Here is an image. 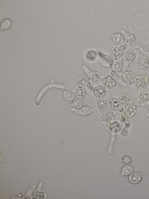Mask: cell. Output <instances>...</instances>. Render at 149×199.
<instances>
[{"instance_id":"cell-1","label":"cell","mask_w":149,"mask_h":199,"mask_svg":"<svg viewBox=\"0 0 149 199\" xmlns=\"http://www.w3.org/2000/svg\"><path fill=\"white\" fill-rule=\"evenodd\" d=\"M136 56V52L132 49H128L125 50L122 55L124 63L122 72L127 70L130 64L135 60Z\"/></svg>"},{"instance_id":"cell-2","label":"cell","mask_w":149,"mask_h":199,"mask_svg":"<svg viewBox=\"0 0 149 199\" xmlns=\"http://www.w3.org/2000/svg\"><path fill=\"white\" fill-rule=\"evenodd\" d=\"M84 71L87 75L92 81L94 83L100 82L102 78L101 73L97 71H91L88 67L85 64L82 66Z\"/></svg>"},{"instance_id":"cell-3","label":"cell","mask_w":149,"mask_h":199,"mask_svg":"<svg viewBox=\"0 0 149 199\" xmlns=\"http://www.w3.org/2000/svg\"><path fill=\"white\" fill-rule=\"evenodd\" d=\"M98 60L104 66L108 67V71L110 74L111 71L113 70L112 69L113 59L109 56L104 55L100 52L99 53V57L98 58Z\"/></svg>"},{"instance_id":"cell-4","label":"cell","mask_w":149,"mask_h":199,"mask_svg":"<svg viewBox=\"0 0 149 199\" xmlns=\"http://www.w3.org/2000/svg\"><path fill=\"white\" fill-rule=\"evenodd\" d=\"M125 47L124 45L113 47L110 49L109 55L114 59L119 58L122 55Z\"/></svg>"},{"instance_id":"cell-5","label":"cell","mask_w":149,"mask_h":199,"mask_svg":"<svg viewBox=\"0 0 149 199\" xmlns=\"http://www.w3.org/2000/svg\"><path fill=\"white\" fill-rule=\"evenodd\" d=\"M108 106L109 109L113 111L123 113L124 110L119 100L116 97H112L108 102Z\"/></svg>"},{"instance_id":"cell-6","label":"cell","mask_w":149,"mask_h":199,"mask_svg":"<svg viewBox=\"0 0 149 199\" xmlns=\"http://www.w3.org/2000/svg\"><path fill=\"white\" fill-rule=\"evenodd\" d=\"M103 77V84L106 88L112 89L116 86V80L114 77L110 74H104Z\"/></svg>"},{"instance_id":"cell-7","label":"cell","mask_w":149,"mask_h":199,"mask_svg":"<svg viewBox=\"0 0 149 199\" xmlns=\"http://www.w3.org/2000/svg\"><path fill=\"white\" fill-rule=\"evenodd\" d=\"M107 92L106 88L104 86L101 85H97L93 90V93L94 96L98 98H102L105 97Z\"/></svg>"},{"instance_id":"cell-8","label":"cell","mask_w":149,"mask_h":199,"mask_svg":"<svg viewBox=\"0 0 149 199\" xmlns=\"http://www.w3.org/2000/svg\"><path fill=\"white\" fill-rule=\"evenodd\" d=\"M121 32L124 38L125 41L128 46H134L136 42V38L131 33H127L124 30L122 29Z\"/></svg>"},{"instance_id":"cell-9","label":"cell","mask_w":149,"mask_h":199,"mask_svg":"<svg viewBox=\"0 0 149 199\" xmlns=\"http://www.w3.org/2000/svg\"><path fill=\"white\" fill-rule=\"evenodd\" d=\"M90 80L89 78L87 76L84 75H81L77 78L76 83L79 87H87L90 85Z\"/></svg>"},{"instance_id":"cell-10","label":"cell","mask_w":149,"mask_h":199,"mask_svg":"<svg viewBox=\"0 0 149 199\" xmlns=\"http://www.w3.org/2000/svg\"><path fill=\"white\" fill-rule=\"evenodd\" d=\"M136 112V107L134 104H130L125 106V112L128 119H131L135 115Z\"/></svg>"},{"instance_id":"cell-11","label":"cell","mask_w":149,"mask_h":199,"mask_svg":"<svg viewBox=\"0 0 149 199\" xmlns=\"http://www.w3.org/2000/svg\"><path fill=\"white\" fill-rule=\"evenodd\" d=\"M142 179V175L140 172H133L128 177L129 182L133 184H137L140 182Z\"/></svg>"},{"instance_id":"cell-12","label":"cell","mask_w":149,"mask_h":199,"mask_svg":"<svg viewBox=\"0 0 149 199\" xmlns=\"http://www.w3.org/2000/svg\"><path fill=\"white\" fill-rule=\"evenodd\" d=\"M134 83L137 87L141 89H145L147 85L146 80L145 77L141 75L136 76L135 78Z\"/></svg>"},{"instance_id":"cell-13","label":"cell","mask_w":149,"mask_h":199,"mask_svg":"<svg viewBox=\"0 0 149 199\" xmlns=\"http://www.w3.org/2000/svg\"><path fill=\"white\" fill-rule=\"evenodd\" d=\"M102 118L104 121L111 122L114 121L115 116L113 111L110 110H107L103 112Z\"/></svg>"},{"instance_id":"cell-14","label":"cell","mask_w":149,"mask_h":199,"mask_svg":"<svg viewBox=\"0 0 149 199\" xmlns=\"http://www.w3.org/2000/svg\"><path fill=\"white\" fill-rule=\"evenodd\" d=\"M122 77L123 80L126 83L129 84H131L134 82L135 76L132 72L127 71L123 74Z\"/></svg>"},{"instance_id":"cell-15","label":"cell","mask_w":149,"mask_h":199,"mask_svg":"<svg viewBox=\"0 0 149 199\" xmlns=\"http://www.w3.org/2000/svg\"><path fill=\"white\" fill-rule=\"evenodd\" d=\"M124 67V63L123 60L119 58L114 59L113 60L112 65V69L117 72H120L122 70Z\"/></svg>"},{"instance_id":"cell-16","label":"cell","mask_w":149,"mask_h":199,"mask_svg":"<svg viewBox=\"0 0 149 199\" xmlns=\"http://www.w3.org/2000/svg\"><path fill=\"white\" fill-rule=\"evenodd\" d=\"M111 38L113 42L116 45L121 44L125 41L124 36L122 34L120 33H116L112 34Z\"/></svg>"},{"instance_id":"cell-17","label":"cell","mask_w":149,"mask_h":199,"mask_svg":"<svg viewBox=\"0 0 149 199\" xmlns=\"http://www.w3.org/2000/svg\"><path fill=\"white\" fill-rule=\"evenodd\" d=\"M119 100L121 104L124 106L128 104L130 100L129 95L126 92L120 93L119 96Z\"/></svg>"},{"instance_id":"cell-18","label":"cell","mask_w":149,"mask_h":199,"mask_svg":"<svg viewBox=\"0 0 149 199\" xmlns=\"http://www.w3.org/2000/svg\"><path fill=\"white\" fill-rule=\"evenodd\" d=\"M87 91L86 89L83 87H79L77 88L75 92V96L78 99H82L86 96Z\"/></svg>"},{"instance_id":"cell-19","label":"cell","mask_w":149,"mask_h":199,"mask_svg":"<svg viewBox=\"0 0 149 199\" xmlns=\"http://www.w3.org/2000/svg\"><path fill=\"white\" fill-rule=\"evenodd\" d=\"M97 108L101 111H104L107 108L108 103L107 100L104 98H100L96 102Z\"/></svg>"},{"instance_id":"cell-20","label":"cell","mask_w":149,"mask_h":199,"mask_svg":"<svg viewBox=\"0 0 149 199\" xmlns=\"http://www.w3.org/2000/svg\"><path fill=\"white\" fill-rule=\"evenodd\" d=\"M97 55V52L93 50H88L86 53V59L89 61H93L96 59Z\"/></svg>"},{"instance_id":"cell-21","label":"cell","mask_w":149,"mask_h":199,"mask_svg":"<svg viewBox=\"0 0 149 199\" xmlns=\"http://www.w3.org/2000/svg\"><path fill=\"white\" fill-rule=\"evenodd\" d=\"M122 127V125L116 121L113 122L110 124V126L111 130L114 133H118L120 132Z\"/></svg>"},{"instance_id":"cell-22","label":"cell","mask_w":149,"mask_h":199,"mask_svg":"<svg viewBox=\"0 0 149 199\" xmlns=\"http://www.w3.org/2000/svg\"><path fill=\"white\" fill-rule=\"evenodd\" d=\"M139 66L143 69L149 68V59L146 58L140 59L138 62Z\"/></svg>"},{"instance_id":"cell-23","label":"cell","mask_w":149,"mask_h":199,"mask_svg":"<svg viewBox=\"0 0 149 199\" xmlns=\"http://www.w3.org/2000/svg\"><path fill=\"white\" fill-rule=\"evenodd\" d=\"M133 171V167L130 165H126L122 168L121 175L122 176H129Z\"/></svg>"},{"instance_id":"cell-24","label":"cell","mask_w":149,"mask_h":199,"mask_svg":"<svg viewBox=\"0 0 149 199\" xmlns=\"http://www.w3.org/2000/svg\"><path fill=\"white\" fill-rule=\"evenodd\" d=\"M62 96L65 100L69 102L73 101L75 98L74 93L69 90L65 91L62 94Z\"/></svg>"},{"instance_id":"cell-25","label":"cell","mask_w":149,"mask_h":199,"mask_svg":"<svg viewBox=\"0 0 149 199\" xmlns=\"http://www.w3.org/2000/svg\"><path fill=\"white\" fill-rule=\"evenodd\" d=\"M77 110L78 114L84 116L89 115L92 111L91 108L88 106L84 107Z\"/></svg>"},{"instance_id":"cell-26","label":"cell","mask_w":149,"mask_h":199,"mask_svg":"<svg viewBox=\"0 0 149 199\" xmlns=\"http://www.w3.org/2000/svg\"><path fill=\"white\" fill-rule=\"evenodd\" d=\"M139 101L142 102H147L149 100V92L147 90L141 91L139 96Z\"/></svg>"},{"instance_id":"cell-27","label":"cell","mask_w":149,"mask_h":199,"mask_svg":"<svg viewBox=\"0 0 149 199\" xmlns=\"http://www.w3.org/2000/svg\"><path fill=\"white\" fill-rule=\"evenodd\" d=\"M33 199H43L45 198V195L41 190L37 189L33 191L32 194Z\"/></svg>"},{"instance_id":"cell-28","label":"cell","mask_w":149,"mask_h":199,"mask_svg":"<svg viewBox=\"0 0 149 199\" xmlns=\"http://www.w3.org/2000/svg\"><path fill=\"white\" fill-rule=\"evenodd\" d=\"M84 105V103L83 100L81 99H77L72 102L71 106L75 109H79L82 108Z\"/></svg>"},{"instance_id":"cell-29","label":"cell","mask_w":149,"mask_h":199,"mask_svg":"<svg viewBox=\"0 0 149 199\" xmlns=\"http://www.w3.org/2000/svg\"><path fill=\"white\" fill-rule=\"evenodd\" d=\"M11 23V21L9 19H6L3 20L1 24V30L8 29L10 26Z\"/></svg>"},{"instance_id":"cell-30","label":"cell","mask_w":149,"mask_h":199,"mask_svg":"<svg viewBox=\"0 0 149 199\" xmlns=\"http://www.w3.org/2000/svg\"><path fill=\"white\" fill-rule=\"evenodd\" d=\"M121 161L123 163L126 165H127L132 162V160L131 157L129 156L125 155L122 157Z\"/></svg>"},{"instance_id":"cell-31","label":"cell","mask_w":149,"mask_h":199,"mask_svg":"<svg viewBox=\"0 0 149 199\" xmlns=\"http://www.w3.org/2000/svg\"><path fill=\"white\" fill-rule=\"evenodd\" d=\"M116 118L117 121H119L122 123H124L126 121V117L124 115L118 113L116 115Z\"/></svg>"},{"instance_id":"cell-32","label":"cell","mask_w":149,"mask_h":199,"mask_svg":"<svg viewBox=\"0 0 149 199\" xmlns=\"http://www.w3.org/2000/svg\"><path fill=\"white\" fill-rule=\"evenodd\" d=\"M110 75L112 76L115 77H116L118 75V72L114 70H112L110 72Z\"/></svg>"},{"instance_id":"cell-33","label":"cell","mask_w":149,"mask_h":199,"mask_svg":"<svg viewBox=\"0 0 149 199\" xmlns=\"http://www.w3.org/2000/svg\"><path fill=\"white\" fill-rule=\"evenodd\" d=\"M22 199H32L28 195H25L22 197L21 198Z\"/></svg>"},{"instance_id":"cell-34","label":"cell","mask_w":149,"mask_h":199,"mask_svg":"<svg viewBox=\"0 0 149 199\" xmlns=\"http://www.w3.org/2000/svg\"><path fill=\"white\" fill-rule=\"evenodd\" d=\"M130 121L129 119L127 120L126 122V125L127 126H128L130 125Z\"/></svg>"},{"instance_id":"cell-35","label":"cell","mask_w":149,"mask_h":199,"mask_svg":"<svg viewBox=\"0 0 149 199\" xmlns=\"http://www.w3.org/2000/svg\"><path fill=\"white\" fill-rule=\"evenodd\" d=\"M145 116L146 118H149V109L147 112Z\"/></svg>"}]
</instances>
